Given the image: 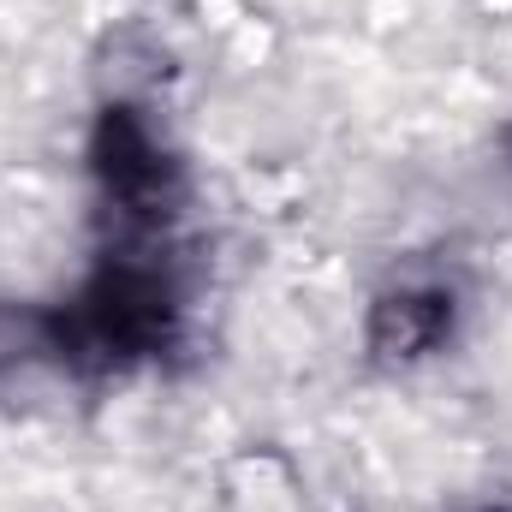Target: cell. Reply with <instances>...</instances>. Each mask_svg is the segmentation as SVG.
Returning a JSON list of instances; mask_svg holds the SVG:
<instances>
[{
    "instance_id": "5",
    "label": "cell",
    "mask_w": 512,
    "mask_h": 512,
    "mask_svg": "<svg viewBox=\"0 0 512 512\" xmlns=\"http://www.w3.org/2000/svg\"><path fill=\"white\" fill-rule=\"evenodd\" d=\"M501 155H507V167H512V120H507V131H501Z\"/></svg>"
},
{
    "instance_id": "3",
    "label": "cell",
    "mask_w": 512,
    "mask_h": 512,
    "mask_svg": "<svg viewBox=\"0 0 512 512\" xmlns=\"http://www.w3.org/2000/svg\"><path fill=\"white\" fill-rule=\"evenodd\" d=\"M453 328H459V298L435 280H405V286L376 292V304L364 316V352L382 370H411V364L447 352Z\"/></svg>"
},
{
    "instance_id": "2",
    "label": "cell",
    "mask_w": 512,
    "mask_h": 512,
    "mask_svg": "<svg viewBox=\"0 0 512 512\" xmlns=\"http://www.w3.org/2000/svg\"><path fill=\"white\" fill-rule=\"evenodd\" d=\"M90 173L126 245H155L185 209V167L143 108L108 102L90 131Z\"/></svg>"
},
{
    "instance_id": "1",
    "label": "cell",
    "mask_w": 512,
    "mask_h": 512,
    "mask_svg": "<svg viewBox=\"0 0 512 512\" xmlns=\"http://www.w3.org/2000/svg\"><path fill=\"white\" fill-rule=\"evenodd\" d=\"M185 328V298L173 274L143 245H120L102 268L54 304V364L72 370H126L161 358Z\"/></svg>"
},
{
    "instance_id": "4",
    "label": "cell",
    "mask_w": 512,
    "mask_h": 512,
    "mask_svg": "<svg viewBox=\"0 0 512 512\" xmlns=\"http://www.w3.org/2000/svg\"><path fill=\"white\" fill-rule=\"evenodd\" d=\"M54 358V304H0V370Z\"/></svg>"
}]
</instances>
